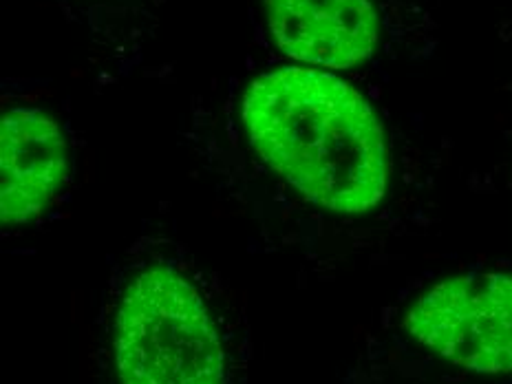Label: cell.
I'll return each instance as SVG.
<instances>
[{
    "label": "cell",
    "mask_w": 512,
    "mask_h": 384,
    "mask_svg": "<svg viewBox=\"0 0 512 384\" xmlns=\"http://www.w3.org/2000/svg\"><path fill=\"white\" fill-rule=\"evenodd\" d=\"M241 120L254 151L316 206L358 215L384 197L380 117L334 71L305 64L261 73L243 93Z\"/></svg>",
    "instance_id": "1"
},
{
    "label": "cell",
    "mask_w": 512,
    "mask_h": 384,
    "mask_svg": "<svg viewBox=\"0 0 512 384\" xmlns=\"http://www.w3.org/2000/svg\"><path fill=\"white\" fill-rule=\"evenodd\" d=\"M404 329L455 367L512 373V276L468 274L437 283L411 305Z\"/></svg>",
    "instance_id": "3"
},
{
    "label": "cell",
    "mask_w": 512,
    "mask_h": 384,
    "mask_svg": "<svg viewBox=\"0 0 512 384\" xmlns=\"http://www.w3.org/2000/svg\"><path fill=\"white\" fill-rule=\"evenodd\" d=\"M418 0H261L287 58L327 71L358 69L387 49Z\"/></svg>",
    "instance_id": "4"
},
{
    "label": "cell",
    "mask_w": 512,
    "mask_h": 384,
    "mask_svg": "<svg viewBox=\"0 0 512 384\" xmlns=\"http://www.w3.org/2000/svg\"><path fill=\"white\" fill-rule=\"evenodd\" d=\"M0 217L23 226L49 206L67 175V142L60 124L34 106H16L0 124Z\"/></svg>",
    "instance_id": "5"
},
{
    "label": "cell",
    "mask_w": 512,
    "mask_h": 384,
    "mask_svg": "<svg viewBox=\"0 0 512 384\" xmlns=\"http://www.w3.org/2000/svg\"><path fill=\"white\" fill-rule=\"evenodd\" d=\"M120 384H226L221 340L201 294L175 270H144L115 318Z\"/></svg>",
    "instance_id": "2"
}]
</instances>
